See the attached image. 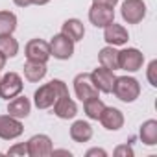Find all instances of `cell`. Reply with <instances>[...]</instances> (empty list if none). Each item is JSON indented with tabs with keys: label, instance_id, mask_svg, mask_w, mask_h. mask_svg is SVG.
Returning <instances> with one entry per match:
<instances>
[{
	"label": "cell",
	"instance_id": "21",
	"mask_svg": "<svg viewBox=\"0 0 157 157\" xmlns=\"http://www.w3.org/2000/svg\"><path fill=\"white\" fill-rule=\"evenodd\" d=\"M140 140L146 146H155L157 144V120H146L140 126Z\"/></svg>",
	"mask_w": 157,
	"mask_h": 157
},
{
	"label": "cell",
	"instance_id": "29",
	"mask_svg": "<svg viewBox=\"0 0 157 157\" xmlns=\"http://www.w3.org/2000/svg\"><path fill=\"white\" fill-rule=\"evenodd\" d=\"M87 155L91 157V155H102V157H105L107 153H105V150H100V148H93V150H89L87 151Z\"/></svg>",
	"mask_w": 157,
	"mask_h": 157
},
{
	"label": "cell",
	"instance_id": "5",
	"mask_svg": "<svg viewBox=\"0 0 157 157\" xmlns=\"http://www.w3.org/2000/svg\"><path fill=\"white\" fill-rule=\"evenodd\" d=\"M22 91V78L17 72H8L4 74V78H0V96L10 100L15 98L17 94H21Z\"/></svg>",
	"mask_w": 157,
	"mask_h": 157
},
{
	"label": "cell",
	"instance_id": "32",
	"mask_svg": "<svg viewBox=\"0 0 157 157\" xmlns=\"http://www.w3.org/2000/svg\"><path fill=\"white\" fill-rule=\"evenodd\" d=\"M4 65H6V56H4L2 52H0V70L4 68Z\"/></svg>",
	"mask_w": 157,
	"mask_h": 157
},
{
	"label": "cell",
	"instance_id": "1",
	"mask_svg": "<svg viewBox=\"0 0 157 157\" xmlns=\"http://www.w3.org/2000/svg\"><path fill=\"white\" fill-rule=\"evenodd\" d=\"M68 94V89L67 85L61 82V80H52L50 83L39 87L33 94V102L37 105V109H48L56 104V100L59 96H65Z\"/></svg>",
	"mask_w": 157,
	"mask_h": 157
},
{
	"label": "cell",
	"instance_id": "31",
	"mask_svg": "<svg viewBox=\"0 0 157 157\" xmlns=\"http://www.w3.org/2000/svg\"><path fill=\"white\" fill-rule=\"evenodd\" d=\"M48 2H50V0H32V4H35V6H44Z\"/></svg>",
	"mask_w": 157,
	"mask_h": 157
},
{
	"label": "cell",
	"instance_id": "19",
	"mask_svg": "<svg viewBox=\"0 0 157 157\" xmlns=\"http://www.w3.org/2000/svg\"><path fill=\"white\" fill-rule=\"evenodd\" d=\"M98 61H100V67H105L109 70H117L118 68V52L115 50V46L109 44V46L100 50Z\"/></svg>",
	"mask_w": 157,
	"mask_h": 157
},
{
	"label": "cell",
	"instance_id": "6",
	"mask_svg": "<svg viewBox=\"0 0 157 157\" xmlns=\"http://www.w3.org/2000/svg\"><path fill=\"white\" fill-rule=\"evenodd\" d=\"M122 19L128 24H139L146 17V4L142 0H126L122 4Z\"/></svg>",
	"mask_w": 157,
	"mask_h": 157
},
{
	"label": "cell",
	"instance_id": "16",
	"mask_svg": "<svg viewBox=\"0 0 157 157\" xmlns=\"http://www.w3.org/2000/svg\"><path fill=\"white\" fill-rule=\"evenodd\" d=\"M30 109H32V104L26 96H15L10 104H8V113L15 118H26L30 115Z\"/></svg>",
	"mask_w": 157,
	"mask_h": 157
},
{
	"label": "cell",
	"instance_id": "3",
	"mask_svg": "<svg viewBox=\"0 0 157 157\" xmlns=\"http://www.w3.org/2000/svg\"><path fill=\"white\" fill-rule=\"evenodd\" d=\"M74 91H76V96L80 98L82 102H85V100H89V98H94V96H98V89H96V85H94V82H93V78H91V74H87V72H82V74H78L76 78H74Z\"/></svg>",
	"mask_w": 157,
	"mask_h": 157
},
{
	"label": "cell",
	"instance_id": "28",
	"mask_svg": "<svg viewBox=\"0 0 157 157\" xmlns=\"http://www.w3.org/2000/svg\"><path fill=\"white\" fill-rule=\"evenodd\" d=\"M93 4H98V6H105V8H115L118 4V0H93Z\"/></svg>",
	"mask_w": 157,
	"mask_h": 157
},
{
	"label": "cell",
	"instance_id": "7",
	"mask_svg": "<svg viewBox=\"0 0 157 157\" xmlns=\"http://www.w3.org/2000/svg\"><path fill=\"white\" fill-rule=\"evenodd\" d=\"M48 44H50V56H54L56 59H70L74 54V43L63 33L54 35V39Z\"/></svg>",
	"mask_w": 157,
	"mask_h": 157
},
{
	"label": "cell",
	"instance_id": "24",
	"mask_svg": "<svg viewBox=\"0 0 157 157\" xmlns=\"http://www.w3.org/2000/svg\"><path fill=\"white\" fill-rule=\"evenodd\" d=\"M0 52L6 57H15L19 54V43L11 35H2L0 37Z\"/></svg>",
	"mask_w": 157,
	"mask_h": 157
},
{
	"label": "cell",
	"instance_id": "14",
	"mask_svg": "<svg viewBox=\"0 0 157 157\" xmlns=\"http://www.w3.org/2000/svg\"><path fill=\"white\" fill-rule=\"evenodd\" d=\"M54 115L59 117V118H63V120L74 118V117L78 115V105H76V102H74L68 94L59 96V98L56 100V104H54Z\"/></svg>",
	"mask_w": 157,
	"mask_h": 157
},
{
	"label": "cell",
	"instance_id": "10",
	"mask_svg": "<svg viewBox=\"0 0 157 157\" xmlns=\"http://www.w3.org/2000/svg\"><path fill=\"white\" fill-rule=\"evenodd\" d=\"M26 57L28 61L46 63L50 59V44L43 39H32L26 44Z\"/></svg>",
	"mask_w": 157,
	"mask_h": 157
},
{
	"label": "cell",
	"instance_id": "27",
	"mask_svg": "<svg viewBox=\"0 0 157 157\" xmlns=\"http://www.w3.org/2000/svg\"><path fill=\"white\" fill-rule=\"evenodd\" d=\"M115 155H117V157H120V155H129V157H131V155H133V150H131L128 144H122V146H118V148L115 150Z\"/></svg>",
	"mask_w": 157,
	"mask_h": 157
},
{
	"label": "cell",
	"instance_id": "23",
	"mask_svg": "<svg viewBox=\"0 0 157 157\" xmlns=\"http://www.w3.org/2000/svg\"><path fill=\"white\" fill-rule=\"evenodd\" d=\"M104 102L98 98V96H94V98H89V100H85L83 102V109H85V115L91 118V120H98L100 118V115H102V111H104Z\"/></svg>",
	"mask_w": 157,
	"mask_h": 157
},
{
	"label": "cell",
	"instance_id": "20",
	"mask_svg": "<svg viewBox=\"0 0 157 157\" xmlns=\"http://www.w3.org/2000/svg\"><path fill=\"white\" fill-rule=\"evenodd\" d=\"M24 76L28 82H39L46 76V63H37V61H28L24 65Z\"/></svg>",
	"mask_w": 157,
	"mask_h": 157
},
{
	"label": "cell",
	"instance_id": "30",
	"mask_svg": "<svg viewBox=\"0 0 157 157\" xmlns=\"http://www.w3.org/2000/svg\"><path fill=\"white\" fill-rule=\"evenodd\" d=\"M13 2H15L19 8H26V6H30V4H32V0H13Z\"/></svg>",
	"mask_w": 157,
	"mask_h": 157
},
{
	"label": "cell",
	"instance_id": "12",
	"mask_svg": "<svg viewBox=\"0 0 157 157\" xmlns=\"http://www.w3.org/2000/svg\"><path fill=\"white\" fill-rule=\"evenodd\" d=\"M89 21H91L96 28H105L107 24L115 22V11H113L111 8L93 4V8L89 10Z\"/></svg>",
	"mask_w": 157,
	"mask_h": 157
},
{
	"label": "cell",
	"instance_id": "9",
	"mask_svg": "<svg viewBox=\"0 0 157 157\" xmlns=\"http://www.w3.org/2000/svg\"><path fill=\"white\" fill-rule=\"evenodd\" d=\"M22 131H24V128H22L19 118H15L11 115H2L0 117V139L13 140V139L21 137Z\"/></svg>",
	"mask_w": 157,
	"mask_h": 157
},
{
	"label": "cell",
	"instance_id": "25",
	"mask_svg": "<svg viewBox=\"0 0 157 157\" xmlns=\"http://www.w3.org/2000/svg\"><path fill=\"white\" fill-rule=\"evenodd\" d=\"M148 82H150V85L157 87V61L155 59L148 65Z\"/></svg>",
	"mask_w": 157,
	"mask_h": 157
},
{
	"label": "cell",
	"instance_id": "17",
	"mask_svg": "<svg viewBox=\"0 0 157 157\" xmlns=\"http://www.w3.org/2000/svg\"><path fill=\"white\" fill-rule=\"evenodd\" d=\"M61 33H63L65 37H68L72 43L82 41L83 35H85L83 22L78 21V19H68V21H65V24H63V28H61Z\"/></svg>",
	"mask_w": 157,
	"mask_h": 157
},
{
	"label": "cell",
	"instance_id": "2",
	"mask_svg": "<svg viewBox=\"0 0 157 157\" xmlns=\"http://www.w3.org/2000/svg\"><path fill=\"white\" fill-rule=\"evenodd\" d=\"M113 93L118 100L129 104V102H135L140 94V85L135 78L131 76H120V78H115V83H113Z\"/></svg>",
	"mask_w": 157,
	"mask_h": 157
},
{
	"label": "cell",
	"instance_id": "4",
	"mask_svg": "<svg viewBox=\"0 0 157 157\" xmlns=\"http://www.w3.org/2000/svg\"><path fill=\"white\" fill-rule=\"evenodd\" d=\"M144 63V56L137 48H126L118 52V68L126 72H137Z\"/></svg>",
	"mask_w": 157,
	"mask_h": 157
},
{
	"label": "cell",
	"instance_id": "11",
	"mask_svg": "<svg viewBox=\"0 0 157 157\" xmlns=\"http://www.w3.org/2000/svg\"><path fill=\"white\" fill-rule=\"evenodd\" d=\"M91 78H93V82H94L98 91L107 93V94L113 93V83H115V78H117L113 70H109L105 67H100L94 72H91Z\"/></svg>",
	"mask_w": 157,
	"mask_h": 157
},
{
	"label": "cell",
	"instance_id": "22",
	"mask_svg": "<svg viewBox=\"0 0 157 157\" xmlns=\"http://www.w3.org/2000/svg\"><path fill=\"white\" fill-rule=\"evenodd\" d=\"M17 28V17L11 11H0V37L11 35Z\"/></svg>",
	"mask_w": 157,
	"mask_h": 157
},
{
	"label": "cell",
	"instance_id": "13",
	"mask_svg": "<svg viewBox=\"0 0 157 157\" xmlns=\"http://www.w3.org/2000/svg\"><path fill=\"white\" fill-rule=\"evenodd\" d=\"M104 39H105V43L111 44V46H120V44H126V43H128L129 35H128V30H126L124 26L111 22V24H107L105 30H104Z\"/></svg>",
	"mask_w": 157,
	"mask_h": 157
},
{
	"label": "cell",
	"instance_id": "18",
	"mask_svg": "<svg viewBox=\"0 0 157 157\" xmlns=\"http://www.w3.org/2000/svg\"><path fill=\"white\" fill-rule=\"evenodd\" d=\"M70 137L76 140V142H87L91 140L93 137V128L89 122H83V120H76L70 128Z\"/></svg>",
	"mask_w": 157,
	"mask_h": 157
},
{
	"label": "cell",
	"instance_id": "8",
	"mask_svg": "<svg viewBox=\"0 0 157 157\" xmlns=\"http://www.w3.org/2000/svg\"><path fill=\"white\" fill-rule=\"evenodd\" d=\"M28 155L30 157H46V155H52L54 153V148H52V140L48 135H33L28 142Z\"/></svg>",
	"mask_w": 157,
	"mask_h": 157
},
{
	"label": "cell",
	"instance_id": "26",
	"mask_svg": "<svg viewBox=\"0 0 157 157\" xmlns=\"http://www.w3.org/2000/svg\"><path fill=\"white\" fill-rule=\"evenodd\" d=\"M8 155H28V146L22 142V144H15V146H11L10 150H8Z\"/></svg>",
	"mask_w": 157,
	"mask_h": 157
},
{
	"label": "cell",
	"instance_id": "15",
	"mask_svg": "<svg viewBox=\"0 0 157 157\" xmlns=\"http://www.w3.org/2000/svg\"><path fill=\"white\" fill-rule=\"evenodd\" d=\"M98 120L109 131H117V129H120L124 126V115L117 107H104V111H102Z\"/></svg>",
	"mask_w": 157,
	"mask_h": 157
}]
</instances>
